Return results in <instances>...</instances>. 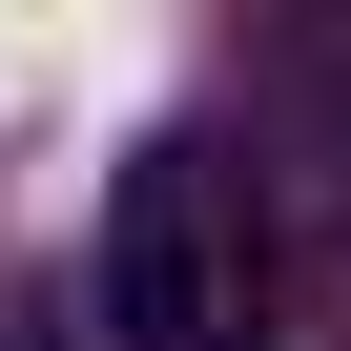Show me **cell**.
Returning a JSON list of instances; mask_svg holds the SVG:
<instances>
[{
	"label": "cell",
	"instance_id": "cell-1",
	"mask_svg": "<svg viewBox=\"0 0 351 351\" xmlns=\"http://www.w3.org/2000/svg\"><path fill=\"white\" fill-rule=\"evenodd\" d=\"M269 310V207L228 145H145L124 207H104V330L124 351H248Z\"/></svg>",
	"mask_w": 351,
	"mask_h": 351
},
{
	"label": "cell",
	"instance_id": "cell-2",
	"mask_svg": "<svg viewBox=\"0 0 351 351\" xmlns=\"http://www.w3.org/2000/svg\"><path fill=\"white\" fill-rule=\"evenodd\" d=\"M0 351H124V330H104V289H42V310H0Z\"/></svg>",
	"mask_w": 351,
	"mask_h": 351
},
{
	"label": "cell",
	"instance_id": "cell-3",
	"mask_svg": "<svg viewBox=\"0 0 351 351\" xmlns=\"http://www.w3.org/2000/svg\"><path fill=\"white\" fill-rule=\"evenodd\" d=\"M330 310H351V186H330Z\"/></svg>",
	"mask_w": 351,
	"mask_h": 351
}]
</instances>
